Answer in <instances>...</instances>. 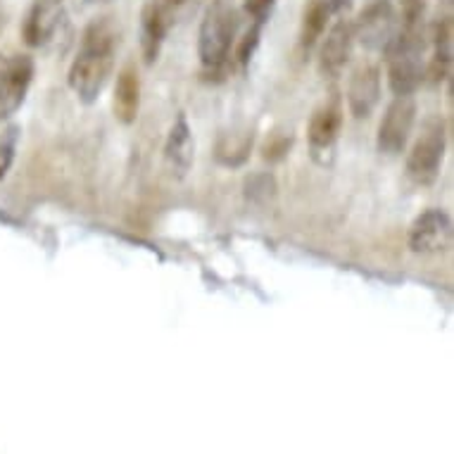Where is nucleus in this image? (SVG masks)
Listing matches in <instances>:
<instances>
[{"mask_svg": "<svg viewBox=\"0 0 454 454\" xmlns=\"http://www.w3.org/2000/svg\"><path fill=\"white\" fill-rule=\"evenodd\" d=\"M17 143H20V129L10 127L5 134L0 136V181L8 176V172L12 169V162H15L17 155Z\"/></svg>", "mask_w": 454, "mask_h": 454, "instance_id": "a211bd4d", "label": "nucleus"}, {"mask_svg": "<svg viewBox=\"0 0 454 454\" xmlns=\"http://www.w3.org/2000/svg\"><path fill=\"white\" fill-rule=\"evenodd\" d=\"M62 22V0H31V8L24 17L22 36L27 45L38 48L55 36Z\"/></svg>", "mask_w": 454, "mask_h": 454, "instance_id": "f8f14e48", "label": "nucleus"}, {"mask_svg": "<svg viewBox=\"0 0 454 454\" xmlns=\"http://www.w3.org/2000/svg\"><path fill=\"white\" fill-rule=\"evenodd\" d=\"M355 43L369 52H386L400 31V10L390 0H372L355 20Z\"/></svg>", "mask_w": 454, "mask_h": 454, "instance_id": "20e7f679", "label": "nucleus"}, {"mask_svg": "<svg viewBox=\"0 0 454 454\" xmlns=\"http://www.w3.org/2000/svg\"><path fill=\"white\" fill-rule=\"evenodd\" d=\"M236 38H239V12L226 0H215L205 10L198 31V58L202 69L209 74L223 72L231 60Z\"/></svg>", "mask_w": 454, "mask_h": 454, "instance_id": "f03ea898", "label": "nucleus"}, {"mask_svg": "<svg viewBox=\"0 0 454 454\" xmlns=\"http://www.w3.org/2000/svg\"><path fill=\"white\" fill-rule=\"evenodd\" d=\"M447 134L442 117H431L426 120L421 136L411 145L407 155V176L417 186H431L440 176L442 160H445Z\"/></svg>", "mask_w": 454, "mask_h": 454, "instance_id": "7ed1b4c3", "label": "nucleus"}, {"mask_svg": "<svg viewBox=\"0 0 454 454\" xmlns=\"http://www.w3.org/2000/svg\"><path fill=\"white\" fill-rule=\"evenodd\" d=\"M343 8V3L338 0H312L309 8L305 10L302 15V24H300L298 34V48L302 52H309L314 45L319 43L324 34H326V27L331 22V17Z\"/></svg>", "mask_w": 454, "mask_h": 454, "instance_id": "2eb2a0df", "label": "nucleus"}, {"mask_svg": "<svg viewBox=\"0 0 454 454\" xmlns=\"http://www.w3.org/2000/svg\"><path fill=\"white\" fill-rule=\"evenodd\" d=\"M254 134L253 131H229V134H222V138L216 141V160L226 167H239L250 157V150H253Z\"/></svg>", "mask_w": 454, "mask_h": 454, "instance_id": "dca6fc26", "label": "nucleus"}, {"mask_svg": "<svg viewBox=\"0 0 454 454\" xmlns=\"http://www.w3.org/2000/svg\"><path fill=\"white\" fill-rule=\"evenodd\" d=\"M343 98L338 93H333L314 110L309 127H307V141H309V150H312L314 157H326L333 153L335 143L343 131Z\"/></svg>", "mask_w": 454, "mask_h": 454, "instance_id": "0eeeda50", "label": "nucleus"}, {"mask_svg": "<svg viewBox=\"0 0 454 454\" xmlns=\"http://www.w3.org/2000/svg\"><path fill=\"white\" fill-rule=\"evenodd\" d=\"M117 45L120 34L112 22V17H100L83 29L82 43L76 51L72 67H69L67 82L69 89L82 103H96L100 93L110 82L117 60Z\"/></svg>", "mask_w": 454, "mask_h": 454, "instance_id": "f257e3e1", "label": "nucleus"}, {"mask_svg": "<svg viewBox=\"0 0 454 454\" xmlns=\"http://www.w3.org/2000/svg\"><path fill=\"white\" fill-rule=\"evenodd\" d=\"M452 243V219L445 209L431 207L411 222L410 247L417 254H435Z\"/></svg>", "mask_w": 454, "mask_h": 454, "instance_id": "6e6552de", "label": "nucleus"}, {"mask_svg": "<svg viewBox=\"0 0 454 454\" xmlns=\"http://www.w3.org/2000/svg\"><path fill=\"white\" fill-rule=\"evenodd\" d=\"M338 3H343V5H348V0H338Z\"/></svg>", "mask_w": 454, "mask_h": 454, "instance_id": "412c9836", "label": "nucleus"}, {"mask_svg": "<svg viewBox=\"0 0 454 454\" xmlns=\"http://www.w3.org/2000/svg\"><path fill=\"white\" fill-rule=\"evenodd\" d=\"M348 110L355 120H369L380 103V69L373 62H362L355 67L348 82Z\"/></svg>", "mask_w": 454, "mask_h": 454, "instance_id": "1a4fd4ad", "label": "nucleus"}, {"mask_svg": "<svg viewBox=\"0 0 454 454\" xmlns=\"http://www.w3.org/2000/svg\"><path fill=\"white\" fill-rule=\"evenodd\" d=\"M112 107H114L117 121H121L124 127H131L138 120V110H141V76H138L136 65L121 67V72L117 74Z\"/></svg>", "mask_w": 454, "mask_h": 454, "instance_id": "4468645a", "label": "nucleus"}, {"mask_svg": "<svg viewBox=\"0 0 454 454\" xmlns=\"http://www.w3.org/2000/svg\"><path fill=\"white\" fill-rule=\"evenodd\" d=\"M262 24H264V22H253V24H250V29H247L243 36L236 38V45H233L231 58L239 62L240 67H246L247 62L253 60L254 51H257V45H260Z\"/></svg>", "mask_w": 454, "mask_h": 454, "instance_id": "f3484780", "label": "nucleus"}, {"mask_svg": "<svg viewBox=\"0 0 454 454\" xmlns=\"http://www.w3.org/2000/svg\"><path fill=\"white\" fill-rule=\"evenodd\" d=\"M86 3H90V5H98V3H110V0H86Z\"/></svg>", "mask_w": 454, "mask_h": 454, "instance_id": "aec40b11", "label": "nucleus"}, {"mask_svg": "<svg viewBox=\"0 0 454 454\" xmlns=\"http://www.w3.org/2000/svg\"><path fill=\"white\" fill-rule=\"evenodd\" d=\"M417 124V100L414 96H395L386 107V114L379 124L376 145L383 155H400L407 148Z\"/></svg>", "mask_w": 454, "mask_h": 454, "instance_id": "39448f33", "label": "nucleus"}, {"mask_svg": "<svg viewBox=\"0 0 454 454\" xmlns=\"http://www.w3.org/2000/svg\"><path fill=\"white\" fill-rule=\"evenodd\" d=\"M195 162V141L193 131L188 127V120L184 114L176 117V121L169 129L167 134V141H164V164L172 176L176 179H184L191 167Z\"/></svg>", "mask_w": 454, "mask_h": 454, "instance_id": "ddd939ff", "label": "nucleus"}, {"mask_svg": "<svg viewBox=\"0 0 454 454\" xmlns=\"http://www.w3.org/2000/svg\"><path fill=\"white\" fill-rule=\"evenodd\" d=\"M169 27L172 12L164 8L162 0H145L141 10V55L145 65H153L160 58Z\"/></svg>", "mask_w": 454, "mask_h": 454, "instance_id": "9b49d317", "label": "nucleus"}, {"mask_svg": "<svg viewBox=\"0 0 454 454\" xmlns=\"http://www.w3.org/2000/svg\"><path fill=\"white\" fill-rule=\"evenodd\" d=\"M274 3L276 0H243V12L253 22H264L271 8H274Z\"/></svg>", "mask_w": 454, "mask_h": 454, "instance_id": "6ab92c4d", "label": "nucleus"}, {"mask_svg": "<svg viewBox=\"0 0 454 454\" xmlns=\"http://www.w3.org/2000/svg\"><path fill=\"white\" fill-rule=\"evenodd\" d=\"M36 67L29 55H0V121L10 120L31 89Z\"/></svg>", "mask_w": 454, "mask_h": 454, "instance_id": "423d86ee", "label": "nucleus"}, {"mask_svg": "<svg viewBox=\"0 0 454 454\" xmlns=\"http://www.w3.org/2000/svg\"><path fill=\"white\" fill-rule=\"evenodd\" d=\"M355 51V31L350 20H338L326 31V38L319 48V72L328 79L340 76Z\"/></svg>", "mask_w": 454, "mask_h": 454, "instance_id": "9d476101", "label": "nucleus"}]
</instances>
